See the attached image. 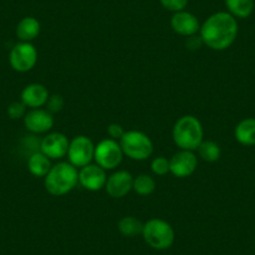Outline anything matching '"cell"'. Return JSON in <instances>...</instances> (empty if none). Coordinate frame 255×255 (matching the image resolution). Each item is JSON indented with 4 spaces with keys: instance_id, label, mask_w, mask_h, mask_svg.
Listing matches in <instances>:
<instances>
[{
    "instance_id": "8992f818",
    "label": "cell",
    "mask_w": 255,
    "mask_h": 255,
    "mask_svg": "<svg viewBox=\"0 0 255 255\" xmlns=\"http://www.w3.org/2000/svg\"><path fill=\"white\" fill-rule=\"evenodd\" d=\"M123 156H124V153H123L119 141L109 138L95 145L94 159L98 165L102 166L104 170H113L118 168V165L122 163Z\"/></svg>"
},
{
    "instance_id": "9c48e42d",
    "label": "cell",
    "mask_w": 255,
    "mask_h": 255,
    "mask_svg": "<svg viewBox=\"0 0 255 255\" xmlns=\"http://www.w3.org/2000/svg\"><path fill=\"white\" fill-rule=\"evenodd\" d=\"M78 179L84 189L89 191H98L105 188L108 176L102 166L98 164H88L78 171Z\"/></svg>"
},
{
    "instance_id": "44dd1931",
    "label": "cell",
    "mask_w": 255,
    "mask_h": 255,
    "mask_svg": "<svg viewBox=\"0 0 255 255\" xmlns=\"http://www.w3.org/2000/svg\"><path fill=\"white\" fill-rule=\"evenodd\" d=\"M197 150L200 158L204 161H207V163L218 161L220 158V154H222L220 146L215 141L212 140H203L200 145L198 146Z\"/></svg>"
},
{
    "instance_id": "30bf717a",
    "label": "cell",
    "mask_w": 255,
    "mask_h": 255,
    "mask_svg": "<svg viewBox=\"0 0 255 255\" xmlns=\"http://www.w3.org/2000/svg\"><path fill=\"white\" fill-rule=\"evenodd\" d=\"M170 163V173L178 178H188L197 170L198 158L194 151L181 150L174 154Z\"/></svg>"
},
{
    "instance_id": "ba28073f",
    "label": "cell",
    "mask_w": 255,
    "mask_h": 255,
    "mask_svg": "<svg viewBox=\"0 0 255 255\" xmlns=\"http://www.w3.org/2000/svg\"><path fill=\"white\" fill-rule=\"evenodd\" d=\"M95 145L88 136L79 135L75 136L69 144V150H68V158L69 163L74 165L75 168H83L92 163L94 159Z\"/></svg>"
},
{
    "instance_id": "8fae6325",
    "label": "cell",
    "mask_w": 255,
    "mask_h": 255,
    "mask_svg": "<svg viewBox=\"0 0 255 255\" xmlns=\"http://www.w3.org/2000/svg\"><path fill=\"white\" fill-rule=\"evenodd\" d=\"M70 141L63 133H50L40 141V151L49 159H61L68 155Z\"/></svg>"
},
{
    "instance_id": "484cf974",
    "label": "cell",
    "mask_w": 255,
    "mask_h": 255,
    "mask_svg": "<svg viewBox=\"0 0 255 255\" xmlns=\"http://www.w3.org/2000/svg\"><path fill=\"white\" fill-rule=\"evenodd\" d=\"M161 5L169 11L178 13V11L184 10L188 5V0H160Z\"/></svg>"
},
{
    "instance_id": "9a60e30c",
    "label": "cell",
    "mask_w": 255,
    "mask_h": 255,
    "mask_svg": "<svg viewBox=\"0 0 255 255\" xmlns=\"http://www.w3.org/2000/svg\"><path fill=\"white\" fill-rule=\"evenodd\" d=\"M49 97L50 95H49L48 89L43 84H38V83L29 84L21 92V102L26 108H31V109L44 107L48 102Z\"/></svg>"
},
{
    "instance_id": "cb8c5ba5",
    "label": "cell",
    "mask_w": 255,
    "mask_h": 255,
    "mask_svg": "<svg viewBox=\"0 0 255 255\" xmlns=\"http://www.w3.org/2000/svg\"><path fill=\"white\" fill-rule=\"evenodd\" d=\"M26 107L23 102H14L8 107V115L10 119H21L25 117Z\"/></svg>"
},
{
    "instance_id": "4fadbf2b",
    "label": "cell",
    "mask_w": 255,
    "mask_h": 255,
    "mask_svg": "<svg viewBox=\"0 0 255 255\" xmlns=\"http://www.w3.org/2000/svg\"><path fill=\"white\" fill-rule=\"evenodd\" d=\"M24 125L31 133H46L54 125L53 114L46 109H40V108L31 109L24 117Z\"/></svg>"
},
{
    "instance_id": "7402d4cb",
    "label": "cell",
    "mask_w": 255,
    "mask_h": 255,
    "mask_svg": "<svg viewBox=\"0 0 255 255\" xmlns=\"http://www.w3.org/2000/svg\"><path fill=\"white\" fill-rule=\"evenodd\" d=\"M155 180L148 174H140L133 181V190L139 195H150L155 190Z\"/></svg>"
},
{
    "instance_id": "e0dca14e",
    "label": "cell",
    "mask_w": 255,
    "mask_h": 255,
    "mask_svg": "<svg viewBox=\"0 0 255 255\" xmlns=\"http://www.w3.org/2000/svg\"><path fill=\"white\" fill-rule=\"evenodd\" d=\"M235 139L242 145L252 146L255 145V119L248 118L242 120L235 128Z\"/></svg>"
},
{
    "instance_id": "277c9868",
    "label": "cell",
    "mask_w": 255,
    "mask_h": 255,
    "mask_svg": "<svg viewBox=\"0 0 255 255\" xmlns=\"http://www.w3.org/2000/svg\"><path fill=\"white\" fill-rule=\"evenodd\" d=\"M143 238L146 244L156 250H165L173 245L175 233L168 222L161 219H150L144 224Z\"/></svg>"
},
{
    "instance_id": "2e32d148",
    "label": "cell",
    "mask_w": 255,
    "mask_h": 255,
    "mask_svg": "<svg viewBox=\"0 0 255 255\" xmlns=\"http://www.w3.org/2000/svg\"><path fill=\"white\" fill-rule=\"evenodd\" d=\"M40 33V23L33 16L23 18L16 25V36L20 41L30 43Z\"/></svg>"
},
{
    "instance_id": "603a6c76",
    "label": "cell",
    "mask_w": 255,
    "mask_h": 255,
    "mask_svg": "<svg viewBox=\"0 0 255 255\" xmlns=\"http://www.w3.org/2000/svg\"><path fill=\"white\" fill-rule=\"evenodd\" d=\"M151 170L156 175H165L170 171V163L164 156H159V158H155L151 161Z\"/></svg>"
},
{
    "instance_id": "4316f807",
    "label": "cell",
    "mask_w": 255,
    "mask_h": 255,
    "mask_svg": "<svg viewBox=\"0 0 255 255\" xmlns=\"http://www.w3.org/2000/svg\"><path fill=\"white\" fill-rule=\"evenodd\" d=\"M125 130L123 129V127L120 124H117V123H114V124H110L109 127H108V134H109L110 139H113V140H120L122 139V136L124 135Z\"/></svg>"
},
{
    "instance_id": "7c38bea8",
    "label": "cell",
    "mask_w": 255,
    "mask_h": 255,
    "mask_svg": "<svg viewBox=\"0 0 255 255\" xmlns=\"http://www.w3.org/2000/svg\"><path fill=\"white\" fill-rule=\"evenodd\" d=\"M134 178L130 173L125 170L115 171L110 176H108L105 190L112 198L119 199L124 198L130 190H133Z\"/></svg>"
},
{
    "instance_id": "5bb4252c",
    "label": "cell",
    "mask_w": 255,
    "mask_h": 255,
    "mask_svg": "<svg viewBox=\"0 0 255 255\" xmlns=\"http://www.w3.org/2000/svg\"><path fill=\"white\" fill-rule=\"evenodd\" d=\"M171 28L176 34L183 36H193L200 30V24L197 16L189 11L181 10L171 16Z\"/></svg>"
},
{
    "instance_id": "6da1fadb",
    "label": "cell",
    "mask_w": 255,
    "mask_h": 255,
    "mask_svg": "<svg viewBox=\"0 0 255 255\" xmlns=\"http://www.w3.org/2000/svg\"><path fill=\"white\" fill-rule=\"evenodd\" d=\"M199 31L204 45L213 50H225L237 39V18L227 11H218L204 21Z\"/></svg>"
},
{
    "instance_id": "7a4b0ae2",
    "label": "cell",
    "mask_w": 255,
    "mask_h": 255,
    "mask_svg": "<svg viewBox=\"0 0 255 255\" xmlns=\"http://www.w3.org/2000/svg\"><path fill=\"white\" fill-rule=\"evenodd\" d=\"M78 181L79 179H78L77 168L70 163L61 161V163L51 166L44 179V185L51 195L61 197V195H65L72 191Z\"/></svg>"
},
{
    "instance_id": "d4e9b609",
    "label": "cell",
    "mask_w": 255,
    "mask_h": 255,
    "mask_svg": "<svg viewBox=\"0 0 255 255\" xmlns=\"http://www.w3.org/2000/svg\"><path fill=\"white\" fill-rule=\"evenodd\" d=\"M45 107H46V110H48L49 113H51V114L61 112V109L64 108V98L59 94L50 95L48 102H46Z\"/></svg>"
},
{
    "instance_id": "5b68a950",
    "label": "cell",
    "mask_w": 255,
    "mask_h": 255,
    "mask_svg": "<svg viewBox=\"0 0 255 255\" xmlns=\"http://www.w3.org/2000/svg\"><path fill=\"white\" fill-rule=\"evenodd\" d=\"M124 155L133 160H145L153 154V141L146 134L138 130L125 131L119 140Z\"/></svg>"
},
{
    "instance_id": "52a82bcc",
    "label": "cell",
    "mask_w": 255,
    "mask_h": 255,
    "mask_svg": "<svg viewBox=\"0 0 255 255\" xmlns=\"http://www.w3.org/2000/svg\"><path fill=\"white\" fill-rule=\"evenodd\" d=\"M38 61V51L31 43L20 41L10 50L9 63L11 68L19 73H26L35 67Z\"/></svg>"
},
{
    "instance_id": "d6986e66",
    "label": "cell",
    "mask_w": 255,
    "mask_h": 255,
    "mask_svg": "<svg viewBox=\"0 0 255 255\" xmlns=\"http://www.w3.org/2000/svg\"><path fill=\"white\" fill-rule=\"evenodd\" d=\"M228 10L234 18H249L254 10V0H224Z\"/></svg>"
},
{
    "instance_id": "ffe728a7",
    "label": "cell",
    "mask_w": 255,
    "mask_h": 255,
    "mask_svg": "<svg viewBox=\"0 0 255 255\" xmlns=\"http://www.w3.org/2000/svg\"><path fill=\"white\" fill-rule=\"evenodd\" d=\"M144 224L135 217H124L118 223V229L124 237L134 238L143 234Z\"/></svg>"
},
{
    "instance_id": "3957f363",
    "label": "cell",
    "mask_w": 255,
    "mask_h": 255,
    "mask_svg": "<svg viewBox=\"0 0 255 255\" xmlns=\"http://www.w3.org/2000/svg\"><path fill=\"white\" fill-rule=\"evenodd\" d=\"M203 136L204 131H203L202 123L193 115L181 117L173 128L174 143L181 150H197L203 141Z\"/></svg>"
},
{
    "instance_id": "ac0fdd59",
    "label": "cell",
    "mask_w": 255,
    "mask_h": 255,
    "mask_svg": "<svg viewBox=\"0 0 255 255\" xmlns=\"http://www.w3.org/2000/svg\"><path fill=\"white\" fill-rule=\"evenodd\" d=\"M28 169L34 176L45 178L46 174L51 169L50 159L41 151H35L30 155L28 160Z\"/></svg>"
}]
</instances>
